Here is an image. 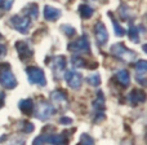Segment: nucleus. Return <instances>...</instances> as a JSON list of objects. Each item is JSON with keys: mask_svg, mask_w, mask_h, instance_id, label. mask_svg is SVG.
Listing matches in <instances>:
<instances>
[{"mask_svg": "<svg viewBox=\"0 0 147 145\" xmlns=\"http://www.w3.org/2000/svg\"><path fill=\"white\" fill-rule=\"evenodd\" d=\"M0 84L5 89H13L17 87V79H16L12 67L8 62L0 64Z\"/></svg>", "mask_w": 147, "mask_h": 145, "instance_id": "1", "label": "nucleus"}, {"mask_svg": "<svg viewBox=\"0 0 147 145\" xmlns=\"http://www.w3.org/2000/svg\"><path fill=\"white\" fill-rule=\"evenodd\" d=\"M52 100V106L57 112L65 113L69 108V99H67V93L63 89H56L51 93Z\"/></svg>", "mask_w": 147, "mask_h": 145, "instance_id": "2", "label": "nucleus"}, {"mask_svg": "<svg viewBox=\"0 0 147 145\" xmlns=\"http://www.w3.org/2000/svg\"><path fill=\"white\" fill-rule=\"evenodd\" d=\"M111 53L114 56H116L119 60L124 62H132L137 59V54L136 52H133L132 49L127 48L123 43H116L111 47Z\"/></svg>", "mask_w": 147, "mask_h": 145, "instance_id": "3", "label": "nucleus"}, {"mask_svg": "<svg viewBox=\"0 0 147 145\" xmlns=\"http://www.w3.org/2000/svg\"><path fill=\"white\" fill-rule=\"evenodd\" d=\"M69 51L72 52L74 54H81V53H90V44H89V40H88V36L85 34L78 38L76 40L71 42L69 44Z\"/></svg>", "mask_w": 147, "mask_h": 145, "instance_id": "4", "label": "nucleus"}, {"mask_svg": "<svg viewBox=\"0 0 147 145\" xmlns=\"http://www.w3.org/2000/svg\"><path fill=\"white\" fill-rule=\"evenodd\" d=\"M10 26L21 34H27L31 27V18L26 14H16L10 17Z\"/></svg>", "mask_w": 147, "mask_h": 145, "instance_id": "5", "label": "nucleus"}, {"mask_svg": "<svg viewBox=\"0 0 147 145\" xmlns=\"http://www.w3.org/2000/svg\"><path fill=\"white\" fill-rule=\"evenodd\" d=\"M26 74H27L28 82L31 84H38L40 87L47 86V79L44 75V71L36 66H28L26 67Z\"/></svg>", "mask_w": 147, "mask_h": 145, "instance_id": "6", "label": "nucleus"}, {"mask_svg": "<svg viewBox=\"0 0 147 145\" xmlns=\"http://www.w3.org/2000/svg\"><path fill=\"white\" fill-rule=\"evenodd\" d=\"M66 57L59 54V56H54L52 59V71H53V76L56 79H62L65 75V71H66Z\"/></svg>", "mask_w": 147, "mask_h": 145, "instance_id": "7", "label": "nucleus"}, {"mask_svg": "<svg viewBox=\"0 0 147 145\" xmlns=\"http://www.w3.org/2000/svg\"><path fill=\"white\" fill-rule=\"evenodd\" d=\"M16 49L22 61H30L34 57V49L28 40H18L16 43Z\"/></svg>", "mask_w": 147, "mask_h": 145, "instance_id": "8", "label": "nucleus"}, {"mask_svg": "<svg viewBox=\"0 0 147 145\" xmlns=\"http://www.w3.org/2000/svg\"><path fill=\"white\" fill-rule=\"evenodd\" d=\"M54 113V109L53 106H52V104H49V102H47L45 100H40V101L38 102V105H36V118L40 120H48L49 118L53 115Z\"/></svg>", "mask_w": 147, "mask_h": 145, "instance_id": "9", "label": "nucleus"}, {"mask_svg": "<svg viewBox=\"0 0 147 145\" xmlns=\"http://www.w3.org/2000/svg\"><path fill=\"white\" fill-rule=\"evenodd\" d=\"M105 96H103V92L102 91H98L97 92V97L96 100L93 101V108L94 110H96V115L97 117H94V120L96 122H99V120H102L105 118V108H106V104H105Z\"/></svg>", "mask_w": 147, "mask_h": 145, "instance_id": "10", "label": "nucleus"}, {"mask_svg": "<svg viewBox=\"0 0 147 145\" xmlns=\"http://www.w3.org/2000/svg\"><path fill=\"white\" fill-rule=\"evenodd\" d=\"M63 78L67 82L69 87L72 89H79L81 87V84H83V76H81L80 73L75 71V70H67V71H65Z\"/></svg>", "mask_w": 147, "mask_h": 145, "instance_id": "11", "label": "nucleus"}, {"mask_svg": "<svg viewBox=\"0 0 147 145\" xmlns=\"http://www.w3.org/2000/svg\"><path fill=\"white\" fill-rule=\"evenodd\" d=\"M94 36H96V40L98 46H105L109 40V33H107V29L101 21L94 25Z\"/></svg>", "mask_w": 147, "mask_h": 145, "instance_id": "12", "label": "nucleus"}, {"mask_svg": "<svg viewBox=\"0 0 147 145\" xmlns=\"http://www.w3.org/2000/svg\"><path fill=\"white\" fill-rule=\"evenodd\" d=\"M146 73H147V62L141 60L136 64V78L142 86H146Z\"/></svg>", "mask_w": 147, "mask_h": 145, "instance_id": "13", "label": "nucleus"}, {"mask_svg": "<svg viewBox=\"0 0 147 145\" xmlns=\"http://www.w3.org/2000/svg\"><path fill=\"white\" fill-rule=\"evenodd\" d=\"M44 18L47 21H57L59 17H61V10L57 9L54 7H51V5H45L44 7Z\"/></svg>", "mask_w": 147, "mask_h": 145, "instance_id": "14", "label": "nucleus"}, {"mask_svg": "<svg viewBox=\"0 0 147 145\" xmlns=\"http://www.w3.org/2000/svg\"><path fill=\"white\" fill-rule=\"evenodd\" d=\"M129 101L132 105H138L146 101V93L141 89H133L129 93Z\"/></svg>", "mask_w": 147, "mask_h": 145, "instance_id": "15", "label": "nucleus"}, {"mask_svg": "<svg viewBox=\"0 0 147 145\" xmlns=\"http://www.w3.org/2000/svg\"><path fill=\"white\" fill-rule=\"evenodd\" d=\"M34 101L31 99H25V100H21L20 104H18V108L25 115H32L34 113Z\"/></svg>", "mask_w": 147, "mask_h": 145, "instance_id": "16", "label": "nucleus"}, {"mask_svg": "<svg viewBox=\"0 0 147 145\" xmlns=\"http://www.w3.org/2000/svg\"><path fill=\"white\" fill-rule=\"evenodd\" d=\"M116 79L123 87H128L130 84V75L128 70H119L116 71Z\"/></svg>", "mask_w": 147, "mask_h": 145, "instance_id": "17", "label": "nucleus"}, {"mask_svg": "<svg viewBox=\"0 0 147 145\" xmlns=\"http://www.w3.org/2000/svg\"><path fill=\"white\" fill-rule=\"evenodd\" d=\"M22 10H23V14H26L28 18H34V20H36V18H38V16H39L38 4H34V3L26 5Z\"/></svg>", "mask_w": 147, "mask_h": 145, "instance_id": "18", "label": "nucleus"}, {"mask_svg": "<svg viewBox=\"0 0 147 145\" xmlns=\"http://www.w3.org/2000/svg\"><path fill=\"white\" fill-rule=\"evenodd\" d=\"M79 13H80V16H81L83 20H89V18L93 16L94 10H93V8H90L89 5L81 4L80 7H79Z\"/></svg>", "mask_w": 147, "mask_h": 145, "instance_id": "19", "label": "nucleus"}, {"mask_svg": "<svg viewBox=\"0 0 147 145\" xmlns=\"http://www.w3.org/2000/svg\"><path fill=\"white\" fill-rule=\"evenodd\" d=\"M128 36L133 43H140V33H138V27L134 25L129 26V30H128Z\"/></svg>", "mask_w": 147, "mask_h": 145, "instance_id": "20", "label": "nucleus"}, {"mask_svg": "<svg viewBox=\"0 0 147 145\" xmlns=\"http://www.w3.org/2000/svg\"><path fill=\"white\" fill-rule=\"evenodd\" d=\"M109 16H110V17H111V20H112V26H114V30H115V35H116V36H119V38H121V36H124L125 34H127V31H125V29L120 26V23L117 22V21L115 20L114 17H112V14H111V13H110Z\"/></svg>", "mask_w": 147, "mask_h": 145, "instance_id": "21", "label": "nucleus"}, {"mask_svg": "<svg viewBox=\"0 0 147 145\" xmlns=\"http://www.w3.org/2000/svg\"><path fill=\"white\" fill-rule=\"evenodd\" d=\"M71 61H72V65L76 67H88L86 61L80 56V54H72Z\"/></svg>", "mask_w": 147, "mask_h": 145, "instance_id": "22", "label": "nucleus"}, {"mask_svg": "<svg viewBox=\"0 0 147 145\" xmlns=\"http://www.w3.org/2000/svg\"><path fill=\"white\" fill-rule=\"evenodd\" d=\"M119 14H120V17H121L124 21H128V22H130V20H132L130 10H129V8H128L127 5H121V7L119 8Z\"/></svg>", "mask_w": 147, "mask_h": 145, "instance_id": "23", "label": "nucleus"}, {"mask_svg": "<svg viewBox=\"0 0 147 145\" xmlns=\"http://www.w3.org/2000/svg\"><path fill=\"white\" fill-rule=\"evenodd\" d=\"M86 83L93 87H98L99 84H101V75H99L98 73L92 74V75H89L88 78H86Z\"/></svg>", "mask_w": 147, "mask_h": 145, "instance_id": "24", "label": "nucleus"}, {"mask_svg": "<svg viewBox=\"0 0 147 145\" xmlns=\"http://www.w3.org/2000/svg\"><path fill=\"white\" fill-rule=\"evenodd\" d=\"M35 128V126L30 122H21L20 123V130L22 131L23 133H31Z\"/></svg>", "mask_w": 147, "mask_h": 145, "instance_id": "25", "label": "nucleus"}, {"mask_svg": "<svg viewBox=\"0 0 147 145\" xmlns=\"http://www.w3.org/2000/svg\"><path fill=\"white\" fill-rule=\"evenodd\" d=\"M78 145H94V140L88 133H83L80 136V141L78 143Z\"/></svg>", "mask_w": 147, "mask_h": 145, "instance_id": "26", "label": "nucleus"}, {"mask_svg": "<svg viewBox=\"0 0 147 145\" xmlns=\"http://www.w3.org/2000/svg\"><path fill=\"white\" fill-rule=\"evenodd\" d=\"M61 30L63 31V34H66L67 36H74V35H76V30H75V27H72V26H70V25H62L61 26Z\"/></svg>", "mask_w": 147, "mask_h": 145, "instance_id": "27", "label": "nucleus"}, {"mask_svg": "<svg viewBox=\"0 0 147 145\" xmlns=\"http://www.w3.org/2000/svg\"><path fill=\"white\" fill-rule=\"evenodd\" d=\"M13 3H14V0H0V9L8 12V10H10Z\"/></svg>", "mask_w": 147, "mask_h": 145, "instance_id": "28", "label": "nucleus"}, {"mask_svg": "<svg viewBox=\"0 0 147 145\" xmlns=\"http://www.w3.org/2000/svg\"><path fill=\"white\" fill-rule=\"evenodd\" d=\"M59 123H61V125H71L72 119L69 117H61L59 118Z\"/></svg>", "mask_w": 147, "mask_h": 145, "instance_id": "29", "label": "nucleus"}, {"mask_svg": "<svg viewBox=\"0 0 147 145\" xmlns=\"http://www.w3.org/2000/svg\"><path fill=\"white\" fill-rule=\"evenodd\" d=\"M5 54H7V46H5V44H0V59H1V57H4Z\"/></svg>", "mask_w": 147, "mask_h": 145, "instance_id": "30", "label": "nucleus"}, {"mask_svg": "<svg viewBox=\"0 0 147 145\" xmlns=\"http://www.w3.org/2000/svg\"><path fill=\"white\" fill-rule=\"evenodd\" d=\"M3 102H4V95H0V108L3 106Z\"/></svg>", "mask_w": 147, "mask_h": 145, "instance_id": "31", "label": "nucleus"}, {"mask_svg": "<svg viewBox=\"0 0 147 145\" xmlns=\"http://www.w3.org/2000/svg\"><path fill=\"white\" fill-rule=\"evenodd\" d=\"M123 145H132V143H130V141H124V143H123Z\"/></svg>", "mask_w": 147, "mask_h": 145, "instance_id": "32", "label": "nucleus"}, {"mask_svg": "<svg viewBox=\"0 0 147 145\" xmlns=\"http://www.w3.org/2000/svg\"><path fill=\"white\" fill-rule=\"evenodd\" d=\"M0 36H1V35H0Z\"/></svg>", "mask_w": 147, "mask_h": 145, "instance_id": "33", "label": "nucleus"}]
</instances>
